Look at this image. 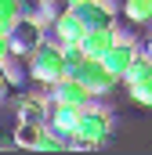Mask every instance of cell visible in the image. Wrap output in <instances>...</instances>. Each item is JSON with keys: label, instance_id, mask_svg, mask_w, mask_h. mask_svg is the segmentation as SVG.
<instances>
[{"label": "cell", "instance_id": "cell-20", "mask_svg": "<svg viewBox=\"0 0 152 155\" xmlns=\"http://www.w3.org/2000/svg\"><path fill=\"white\" fill-rule=\"evenodd\" d=\"M65 4H73V7H76V4H83V0H65Z\"/></svg>", "mask_w": 152, "mask_h": 155}, {"label": "cell", "instance_id": "cell-11", "mask_svg": "<svg viewBox=\"0 0 152 155\" xmlns=\"http://www.w3.org/2000/svg\"><path fill=\"white\" fill-rule=\"evenodd\" d=\"M76 119H80V108H73V105H54V101H51V116H47V126H51L54 134L69 137V144H73Z\"/></svg>", "mask_w": 152, "mask_h": 155}, {"label": "cell", "instance_id": "cell-8", "mask_svg": "<svg viewBox=\"0 0 152 155\" xmlns=\"http://www.w3.org/2000/svg\"><path fill=\"white\" fill-rule=\"evenodd\" d=\"M15 116H18V119H29V123H47V116H51V94H40V90L18 94Z\"/></svg>", "mask_w": 152, "mask_h": 155}, {"label": "cell", "instance_id": "cell-1", "mask_svg": "<svg viewBox=\"0 0 152 155\" xmlns=\"http://www.w3.org/2000/svg\"><path fill=\"white\" fill-rule=\"evenodd\" d=\"M109 134H112V112L105 105L91 101L80 108V119H76V130H73V148H80V152L105 148Z\"/></svg>", "mask_w": 152, "mask_h": 155}, {"label": "cell", "instance_id": "cell-10", "mask_svg": "<svg viewBox=\"0 0 152 155\" xmlns=\"http://www.w3.org/2000/svg\"><path fill=\"white\" fill-rule=\"evenodd\" d=\"M119 33H123L119 25H109V29H87L83 40H80V47H83V54H87V58H102L116 40H119Z\"/></svg>", "mask_w": 152, "mask_h": 155}, {"label": "cell", "instance_id": "cell-13", "mask_svg": "<svg viewBox=\"0 0 152 155\" xmlns=\"http://www.w3.org/2000/svg\"><path fill=\"white\" fill-rule=\"evenodd\" d=\"M145 76H152V54L149 51H138L134 61H130V69L123 72V87H134V83H141Z\"/></svg>", "mask_w": 152, "mask_h": 155}, {"label": "cell", "instance_id": "cell-7", "mask_svg": "<svg viewBox=\"0 0 152 155\" xmlns=\"http://www.w3.org/2000/svg\"><path fill=\"white\" fill-rule=\"evenodd\" d=\"M47 94H51V101L54 105H73V108H83V105H91V101H98V97H91V90L73 76H62L58 83H51L47 87Z\"/></svg>", "mask_w": 152, "mask_h": 155}, {"label": "cell", "instance_id": "cell-5", "mask_svg": "<svg viewBox=\"0 0 152 155\" xmlns=\"http://www.w3.org/2000/svg\"><path fill=\"white\" fill-rule=\"evenodd\" d=\"M83 33H87V25H83L80 11H76L73 4H62L54 11V18H51V36L58 40V43H80Z\"/></svg>", "mask_w": 152, "mask_h": 155}, {"label": "cell", "instance_id": "cell-6", "mask_svg": "<svg viewBox=\"0 0 152 155\" xmlns=\"http://www.w3.org/2000/svg\"><path fill=\"white\" fill-rule=\"evenodd\" d=\"M138 51H141V47H138V40L127 36V33H119V40H116L112 47L102 54V61H105V69L123 83V72L130 69V61H134V54H138Z\"/></svg>", "mask_w": 152, "mask_h": 155}, {"label": "cell", "instance_id": "cell-19", "mask_svg": "<svg viewBox=\"0 0 152 155\" xmlns=\"http://www.w3.org/2000/svg\"><path fill=\"white\" fill-rule=\"evenodd\" d=\"M145 51L152 54V25H149V43H145Z\"/></svg>", "mask_w": 152, "mask_h": 155}, {"label": "cell", "instance_id": "cell-15", "mask_svg": "<svg viewBox=\"0 0 152 155\" xmlns=\"http://www.w3.org/2000/svg\"><path fill=\"white\" fill-rule=\"evenodd\" d=\"M127 90H130V97H134L138 105L152 108V76H145L141 83H134V87H127Z\"/></svg>", "mask_w": 152, "mask_h": 155}, {"label": "cell", "instance_id": "cell-12", "mask_svg": "<svg viewBox=\"0 0 152 155\" xmlns=\"http://www.w3.org/2000/svg\"><path fill=\"white\" fill-rule=\"evenodd\" d=\"M43 130H47V123H29V119H18V123H15V130H11V141H15L18 148H29V152H33Z\"/></svg>", "mask_w": 152, "mask_h": 155}, {"label": "cell", "instance_id": "cell-14", "mask_svg": "<svg viewBox=\"0 0 152 155\" xmlns=\"http://www.w3.org/2000/svg\"><path fill=\"white\" fill-rule=\"evenodd\" d=\"M123 18L130 25H152V0H123Z\"/></svg>", "mask_w": 152, "mask_h": 155}, {"label": "cell", "instance_id": "cell-2", "mask_svg": "<svg viewBox=\"0 0 152 155\" xmlns=\"http://www.w3.org/2000/svg\"><path fill=\"white\" fill-rule=\"evenodd\" d=\"M26 61H29V79L40 83V87H51V83H58L62 76H69V69H65V54H62V43H58L54 36H47L36 51L26 58Z\"/></svg>", "mask_w": 152, "mask_h": 155}, {"label": "cell", "instance_id": "cell-18", "mask_svg": "<svg viewBox=\"0 0 152 155\" xmlns=\"http://www.w3.org/2000/svg\"><path fill=\"white\" fill-rule=\"evenodd\" d=\"M7 54H11V43H7V36H4V33H0V61H4Z\"/></svg>", "mask_w": 152, "mask_h": 155}, {"label": "cell", "instance_id": "cell-17", "mask_svg": "<svg viewBox=\"0 0 152 155\" xmlns=\"http://www.w3.org/2000/svg\"><path fill=\"white\" fill-rule=\"evenodd\" d=\"M11 87H15V79H11V72H7V65L0 61V97H7Z\"/></svg>", "mask_w": 152, "mask_h": 155}, {"label": "cell", "instance_id": "cell-16", "mask_svg": "<svg viewBox=\"0 0 152 155\" xmlns=\"http://www.w3.org/2000/svg\"><path fill=\"white\" fill-rule=\"evenodd\" d=\"M62 54H65V69H69V76H73V69H76V65L87 58L80 43H62Z\"/></svg>", "mask_w": 152, "mask_h": 155}, {"label": "cell", "instance_id": "cell-4", "mask_svg": "<svg viewBox=\"0 0 152 155\" xmlns=\"http://www.w3.org/2000/svg\"><path fill=\"white\" fill-rule=\"evenodd\" d=\"M73 79H80V83L91 90V97H105V94H112V87H119V79L105 69L102 58H83L73 69Z\"/></svg>", "mask_w": 152, "mask_h": 155}, {"label": "cell", "instance_id": "cell-9", "mask_svg": "<svg viewBox=\"0 0 152 155\" xmlns=\"http://www.w3.org/2000/svg\"><path fill=\"white\" fill-rule=\"evenodd\" d=\"M76 11H80L87 29H109V25H116L112 0H83V4H76Z\"/></svg>", "mask_w": 152, "mask_h": 155}, {"label": "cell", "instance_id": "cell-3", "mask_svg": "<svg viewBox=\"0 0 152 155\" xmlns=\"http://www.w3.org/2000/svg\"><path fill=\"white\" fill-rule=\"evenodd\" d=\"M47 36H51V22L40 18V15H26V11H22V18H18V22L11 25V33H7V43H11V54L29 58Z\"/></svg>", "mask_w": 152, "mask_h": 155}]
</instances>
